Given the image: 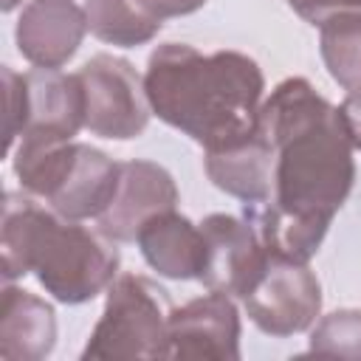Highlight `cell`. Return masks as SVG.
Listing matches in <instances>:
<instances>
[{
	"mask_svg": "<svg viewBox=\"0 0 361 361\" xmlns=\"http://www.w3.org/2000/svg\"><path fill=\"white\" fill-rule=\"evenodd\" d=\"M240 313L231 296L209 290L169 316L166 358H240Z\"/></svg>",
	"mask_w": 361,
	"mask_h": 361,
	"instance_id": "obj_9",
	"label": "cell"
},
{
	"mask_svg": "<svg viewBox=\"0 0 361 361\" xmlns=\"http://www.w3.org/2000/svg\"><path fill=\"white\" fill-rule=\"evenodd\" d=\"M248 319L268 336L285 338L316 324L322 310V285L305 259L268 248V257L243 293Z\"/></svg>",
	"mask_w": 361,
	"mask_h": 361,
	"instance_id": "obj_6",
	"label": "cell"
},
{
	"mask_svg": "<svg viewBox=\"0 0 361 361\" xmlns=\"http://www.w3.org/2000/svg\"><path fill=\"white\" fill-rule=\"evenodd\" d=\"M14 175L23 192L82 223L107 212L121 183V164L90 144L23 135L14 152Z\"/></svg>",
	"mask_w": 361,
	"mask_h": 361,
	"instance_id": "obj_4",
	"label": "cell"
},
{
	"mask_svg": "<svg viewBox=\"0 0 361 361\" xmlns=\"http://www.w3.org/2000/svg\"><path fill=\"white\" fill-rule=\"evenodd\" d=\"M307 353L361 358V310L344 307L322 316L310 330Z\"/></svg>",
	"mask_w": 361,
	"mask_h": 361,
	"instance_id": "obj_18",
	"label": "cell"
},
{
	"mask_svg": "<svg viewBox=\"0 0 361 361\" xmlns=\"http://www.w3.org/2000/svg\"><path fill=\"white\" fill-rule=\"evenodd\" d=\"M288 6L313 25H322L338 14L361 11V0H288Z\"/></svg>",
	"mask_w": 361,
	"mask_h": 361,
	"instance_id": "obj_20",
	"label": "cell"
},
{
	"mask_svg": "<svg viewBox=\"0 0 361 361\" xmlns=\"http://www.w3.org/2000/svg\"><path fill=\"white\" fill-rule=\"evenodd\" d=\"M144 90L164 124L209 152L240 144L257 130L265 76L240 51L200 54L186 42H164L149 54Z\"/></svg>",
	"mask_w": 361,
	"mask_h": 361,
	"instance_id": "obj_2",
	"label": "cell"
},
{
	"mask_svg": "<svg viewBox=\"0 0 361 361\" xmlns=\"http://www.w3.org/2000/svg\"><path fill=\"white\" fill-rule=\"evenodd\" d=\"M56 344L54 307L11 282L3 288L0 302V358L6 361H39Z\"/></svg>",
	"mask_w": 361,
	"mask_h": 361,
	"instance_id": "obj_15",
	"label": "cell"
},
{
	"mask_svg": "<svg viewBox=\"0 0 361 361\" xmlns=\"http://www.w3.org/2000/svg\"><path fill=\"white\" fill-rule=\"evenodd\" d=\"M178 186L175 178L155 161H127L121 164V183L107 206V212L96 220L99 231L107 234L116 243H135L138 228L161 214L178 206Z\"/></svg>",
	"mask_w": 361,
	"mask_h": 361,
	"instance_id": "obj_10",
	"label": "cell"
},
{
	"mask_svg": "<svg viewBox=\"0 0 361 361\" xmlns=\"http://www.w3.org/2000/svg\"><path fill=\"white\" fill-rule=\"evenodd\" d=\"M172 310L169 293L158 282L141 274H118L107 288L102 319L82 358H166Z\"/></svg>",
	"mask_w": 361,
	"mask_h": 361,
	"instance_id": "obj_5",
	"label": "cell"
},
{
	"mask_svg": "<svg viewBox=\"0 0 361 361\" xmlns=\"http://www.w3.org/2000/svg\"><path fill=\"white\" fill-rule=\"evenodd\" d=\"M200 231L206 240L200 282L209 290L243 299L268 257V245L262 243L257 226L248 217L214 212L200 223Z\"/></svg>",
	"mask_w": 361,
	"mask_h": 361,
	"instance_id": "obj_8",
	"label": "cell"
},
{
	"mask_svg": "<svg viewBox=\"0 0 361 361\" xmlns=\"http://www.w3.org/2000/svg\"><path fill=\"white\" fill-rule=\"evenodd\" d=\"M85 87V130L110 141L138 138L149 124L144 76L113 54H96L79 68Z\"/></svg>",
	"mask_w": 361,
	"mask_h": 361,
	"instance_id": "obj_7",
	"label": "cell"
},
{
	"mask_svg": "<svg viewBox=\"0 0 361 361\" xmlns=\"http://www.w3.org/2000/svg\"><path fill=\"white\" fill-rule=\"evenodd\" d=\"M3 87H6V138L3 149L11 155L14 144L20 141L25 124H28V87H25V73H17L11 65H3Z\"/></svg>",
	"mask_w": 361,
	"mask_h": 361,
	"instance_id": "obj_19",
	"label": "cell"
},
{
	"mask_svg": "<svg viewBox=\"0 0 361 361\" xmlns=\"http://www.w3.org/2000/svg\"><path fill=\"white\" fill-rule=\"evenodd\" d=\"M141 6L155 17V20H169V17H183L206 6V0H141Z\"/></svg>",
	"mask_w": 361,
	"mask_h": 361,
	"instance_id": "obj_22",
	"label": "cell"
},
{
	"mask_svg": "<svg viewBox=\"0 0 361 361\" xmlns=\"http://www.w3.org/2000/svg\"><path fill=\"white\" fill-rule=\"evenodd\" d=\"M87 34L85 8L73 0H31L17 20V51L34 68H62Z\"/></svg>",
	"mask_w": 361,
	"mask_h": 361,
	"instance_id": "obj_11",
	"label": "cell"
},
{
	"mask_svg": "<svg viewBox=\"0 0 361 361\" xmlns=\"http://www.w3.org/2000/svg\"><path fill=\"white\" fill-rule=\"evenodd\" d=\"M23 0H0V6H3V11H14L17 6H20Z\"/></svg>",
	"mask_w": 361,
	"mask_h": 361,
	"instance_id": "obj_23",
	"label": "cell"
},
{
	"mask_svg": "<svg viewBox=\"0 0 361 361\" xmlns=\"http://www.w3.org/2000/svg\"><path fill=\"white\" fill-rule=\"evenodd\" d=\"M209 180L245 206H262L274 192V147L259 133V127L240 144L209 149L206 158Z\"/></svg>",
	"mask_w": 361,
	"mask_h": 361,
	"instance_id": "obj_13",
	"label": "cell"
},
{
	"mask_svg": "<svg viewBox=\"0 0 361 361\" xmlns=\"http://www.w3.org/2000/svg\"><path fill=\"white\" fill-rule=\"evenodd\" d=\"M338 116H341V124H344V133L353 149H361V87L347 90L344 102L338 104Z\"/></svg>",
	"mask_w": 361,
	"mask_h": 361,
	"instance_id": "obj_21",
	"label": "cell"
},
{
	"mask_svg": "<svg viewBox=\"0 0 361 361\" xmlns=\"http://www.w3.org/2000/svg\"><path fill=\"white\" fill-rule=\"evenodd\" d=\"M135 243H138L147 265L152 271H158L161 276H166V279H200L203 262H206L203 231L189 217L178 214L175 209L149 217L138 228Z\"/></svg>",
	"mask_w": 361,
	"mask_h": 361,
	"instance_id": "obj_14",
	"label": "cell"
},
{
	"mask_svg": "<svg viewBox=\"0 0 361 361\" xmlns=\"http://www.w3.org/2000/svg\"><path fill=\"white\" fill-rule=\"evenodd\" d=\"M0 248L6 282L34 274L62 305H82L107 290L121 262L116 240L56 214L28 192H6Z\"/></svg>",
	"mask_w": 361,
	"mask_h": 361,
	"instance_id": "obj_3",
	"label": "cell"
},
{
	"mask_svg": "<svg viewBox=\"0 0 361 361\" xmlns=\"http://www.w3.org/2000/svg\"><path fill=\"white\" fill-rule=\"evenodd\" d=\"M87 17V31L118 48H135L161 31V20H155L141 0H85L82 3Z\"/></svg>",
	"mask_w": 361,
	"mask_h": 361,
	"instance_id": "obj_16",
	"label": "cell"
},
{
	"mask_svg": "<svg viewBox=\"0 0 361 361\" xmlns=\"http://www.w3.org/2000/svg\"><path fill=\"white\" fill-rule=\"evenodd\" d=\"M259 133L274 147V192L251 206L262 243L310 259L355 183L353 144L333 107L305 76L282 79L259 107Z\"/></svg>",
	"mask_w": 361,
	"mask_h": 361,
	"instance_id": "obj_1",
	"label": "cell"
},
{
	"mask_svg": "<svg viewBox=\"0 0 361 361\" xmlns=\"http://www.w3.org/2000/svg\"><path fill=\"white\" fill-rule=\"evenodd\" d=\"M319 48L327 73L344 90L361 87V11L330 17L319 25Z\"/></svg>",
	"mask_w": 361,
	"mask_h": 361,
	"instance_id": "obj_17",
	"label": "cell"
},
{
	"mask_svg": "<svg viewBox=\"0 0 361 361\" xmlns=\"http://www.w3.org/2000/svg\"><path fill=\"white\" fill-rule=\"evenodd\" d=\"M25 87L28 124L23 135L73 141V135L85 127V87L79 73H62L59 68H31L25 73Z\"/></svg>",
	"mask_w": 361,
	"mask_h": 361,
	"instance_id": "obj_12",
	"label": "cell"
}]
</instances>
